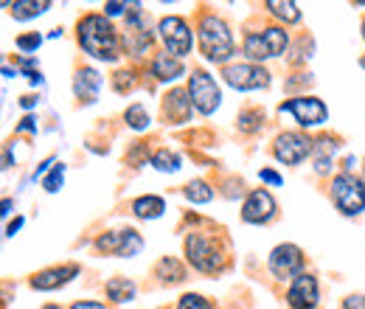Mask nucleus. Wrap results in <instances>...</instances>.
Segmentation results:
<instances>
[{
  "label": "nucleus",
  "mask_w": 365,
  "mask_h": 309,
  "mask_svg": "<svg viewBox=\"0 0 365 309\" xmlns=\"http://www.w3.org/2000/svg\"><path fill=\"white\" fill-rule=\"evenodd\" d=\"M79 45L98 62H115L121 56V40L107 14H85L79 20Z\"/></svg>",
  "instance_id": "1"
},
{
  "label": "nucleus",
  "mask_w": 365,
  "mask_h": 309,
  "mask_svg": "<svg viewBox=\"0 0 365 309\" xmlns=\"http://www.w3.org/2000/svg\"><path fill=\"white\" fill-rule=\"evenodd\" d=\"M197 43H200V54L214 62V65H222L228 62L236 51L233 37H230V29L225 26V20H220L217 14H202L200 17V26H197Z\"/></svg>",
  "instance_id": "2"
},
{
  "label": "nucleus",
  "mask_w": 365,
  "mask_h": 309,
  "mask_svg": "<svg viewBox=\"0 0 365 309\" xmlns=\"http://www.w3.org/2000/svg\"><path fill=\"white\" fill-rule=\"evenodd\" d=\"M331 200L346 217H360L365 211V180L340 172L331 177Z\"/></svg>",
  "instance_id": "3"
},
{
  "label": "nucleus",
  "mask_w": 365,
  "mask_h": 309,
  "mask_svg": "<svg viewBox=\"0 0 365 309\" xmlns=\"http://www.w3.org/2000/svg\"><path fill=\"white\" fill-rule=\"evenodd\" d=\"M185 256H188V265L200 273H217L225 267V256H222L220 245L205 233L185 236Z\"/></svg>",
  "instance_id": "4"
},
{
  "label": "nucleus",
  "mask_w": 365,
  "mask_h": 309,
  "mask_svg": "<svg viewBox=\"0 0 365 309\" xmlns=\"http://www.w3.org/2000/svg\"><path fill=\"white\" fill-rule=\"evenodd\" d=\"M188 96H191L194 110L202 113V116H211L222 101V90L205 71H194L188 76Z\"/></svg>",
  "instance_id": "5"
},
{
  "label": "nucleus",
  "mask_w": 365,
  "mask_h": 309,
  "mask_svg": "<svg viewBox=\"0 0 365 309\" xmlns=\"http://www.w3.org/2000/svg\"><path fill=\"white\" fill-rule=\"evenodd\" d=\"M143 239L135 228H124V231H110L104 236L96 239V250L104 256H121V259H133L140 253Z\"/></svg>",
  "instance_id": "6"
},
{
  "label": "nucleus",
  "mask_w": 365,
  "mask_h": 309,
  "mask_svg": "<svg viewBox=\"0 0 365 309\" xmlns=\"http://www.w3.org/2000/svg\"><path fill=\"white\" fill-rule=\"evenodd\" d=\"M278 113L284 116V113H292V118L301 124V127H320V124H326V118H329V110H326V104L315 98V96H298V98H289V101H284L281 107H278Z\"/></svg>",
  "instance_id": "7"
},
{
  "label": "nucleus",
  "mask_w": 365,
  "mask_h": 309,
  "mask_svg": "<svg viewBox=\"0 0 365 309\" xmlns=\"http://www.w3.org/2000/svg\"><path fill=\"white\" fill-rule=\"evenodd\" d=\"M158 31H160V40L166 43V54H172L178 59L191 54V29H188V23L182 17H178V14L163 17Z\"/></svg>",
  "instance_id": "8"
},
{
  "label": "nucleus",
  "mask_w": 365,
  "mask_h": 309,
  "mask_svg": "<svg viewBox=\"0 0 365 309\" xmlns=\"http://www.w3.org/2000/svg\"><path fill=\"white\" fill-rule=\"evenodd\" d=\"M267 267L275 278H295L304 273V250L298 245H278L270 250V259H267Z\"/></svg>",
  "instance_id": "9"
},
{
  "label": "nucleus",
  "mask_w": 365,
  "mask_h": 309,
  "mask_svg": "<svg viewBox=\"0 0 365 309\" xmlns=\"http://www.w3.org/2000/svg\"><path fill=\"white\" fill-rule=\"evenodd\" d=\"M225 82L233 90H262L270 85V74L262 68V65H253V62H242V65H228L222 71Z\"/></svg>",
  "instance_id": "10"
},
{
  "label": "nucleus",
  "mask_w": 365,
  "mask_h": 309,
  "mask_svg": "<svg viewBox=\"0 0 365 309\" xmlns=\"http://www.w3.org/2000/svg\"><path fill=\"white\" fill-rule=\"evenodd\" d=\"M312 141L307 138L304 133H281L275 138V158L281 161V163H287V166H298L307 155H312Z\"/></svg>",
  "instance_id": "11"
},
{
  "label": "nucleus",
  "mask_w": 365,
  "mask_h": 309,
  "mask_svg": "<svg viewBox=\"0 0 365 309\" xmlns=\"http://www.w3.org/2000/svg\"><path fill=\"white\" fill-rule=\"evenodd\" d=\"M278 206H275L273 194L267 188H256L247 194L245 206H242V220L250 222V225H267L275 217Z\"/></svg>",
  "instance_id": "12"
},
{
  "label": "nucleus",
  "mask_w": 365,
  "mask_h": 309,
  "mask_svg": "<svg viewBox=\"0 0 365 309\" xmlns=\"http://www.w3.org/2000/svg\"><path fill=\"white\" fill-rule=\"evenodd\" d=\"M320 301L318 278L312 273H301L292 278L289 290H287V304L289 309H315Z\"/></svg>",
  "instance_id": "13"
},
{
  "label": "nucleus",
  "mask_w": 365,
  "mask_h": 309,
  "mask_svg": "<svg viewBox=\"0 0 365 309\" xmlns=\"http://www.w3.org/2000/svg\"><path fill=\"white\" fill-rule=\"evenodd\" d=\"M79 275V265H62V267H48L31 275V287L34 290H56L65 287L68 281H73Z\"/></svg>",
  "instance_id": "14"
},
{
  "label": "nucleus",
  "mask_w": 365,
  "mask_h": 309,
  "mask_svg": "<svg viewBox=\"0 0 365 309\" xmlns=\"http://www.w3.org/2000/svg\"><path fill=\"white\" fill-rule=\"evenodd\" d=\"M191 110H194V104H191L188 90L175 88L163 96V116L169 118V124H182V121H188V118H191Z\"/></svg>",
  "instance_id": "15"
},
{
  "label": "nucleus",
  "mask_w": 365,
  "mask_h": 309,
  "mask_svg": "<svg viewBox=\"0 0 365 309\" xmlns=\"http://www.w3.org/2000/svg\"><path fill=\"white\" fill-rule=\"evenodd\" d=\"M98 88H101V76L93 71V68H79L76 76H73V93L79 101L93 104L98 98Z\"/></svg>",
  "instance_id": "16"
},
{
  "label": "nucleus",
  "mask_w": 365,
  "mask_h": 309,
  "mask_svg": "<svg viewBox=\"0 0 365 309\" xmlns=\"http://www.w3.org/2000/svg\"><path fill=\"white\" fill-rule=\"evenodd\" d=\"M152 74L158 82H178L182 76V59L172 56V54H158L152 59Z\"/></svg>",
  "instance_id": "17"
},
{
  "label": "nucleus",
  "mask_w": 365,
  "mask_h": 309,
  "mask_svg": "<svg viewBox=\"0 0 365 309\" xmlns=\"http://www.w3.org/2000/svg\"><path fill=\"white\" fill-rule=\"evenodd\" d=\"M163 211H166V203L158 194H143L133 203V214L138 220H158V217H163Z\"/></svg>",
  "instance_id": "18"
},
{
  "label": "nucleus",
  "mask_w": 365,
  "mask_h": 309,
  "mask_svg": "<svg viewBox=\"0 0 365 309\" xmlns=\"http://www.w3.org/2000/svg\"><path fill=\"white\" fill-rule=\"evenodd\" d=\"M104 293H107V298H110V301H115V304H127V301H133V298H135L138 287L130 281V278L115 275V278H110V281L104 284Z\"/></svg>",
  "instance_id": "19"
},
{
  "label": "nucleus",
  "mask_w": 365,
  "mask_h": 309,
  "mask_svg": "<svg viewBox=\"0 0 365 309\" xmlns=\"http://www.w3.org/2000/svg\"><path fill=\"white\" fill-rule=\"evenodd\" d=\"M6 9H11L14 20H34V17L46 14L51 3L48 0H17V3H6Z\"/></svg>",
  "instance_id": "20"
},
{
  "label": "nucleus",
  "mask_w": 365,
  "mask_h": 309,
  "mask_svg": "<svg viewBox=\"0 0 365 309\" xmlns=\"http://www.w3.org/2000/svg\"><path fill=\"white\" fill-rule=\"evenodd\" d=\"M262 40L267 45L270 59H273V56H284V51H287V45H289V37H287L284 26H267V29H262Z\"/></svg>",
  "instance_id": "21"
},
{
  "label": "nucleus",
  "mask_w": 365,
  "mask_h": 309,
  "mask_svg": "<svg viewBox=\"0 0 365 309\" xmlns=\"http://www.w3.org/2000/svg\"><path fill=\"white\" fill-rule=\"evenodd\" d=\"M155 273H158V278L160 281H166V284H180L182 278H185V267L178 262V259H172V256H163L158 267H155Z\"/></svg>",
  "instance_id": "22"
},
{
  "label": "nucleus",
  "mask_w": 365,
  "mask_h": 309,
  "mask_svg": "<svg viewBox=\"0 0 365 309\" xmlns=\"http://www.w3.org/2000/svg\"><path fill=\"white\" fill-rule=\"evenodd\" d=\"M264 6H267V11H270L273 17L284 20V23H298V20H301V9H298V3H292V0H267Z\"/></svg>",
  "instance_id": "23"
},
{
  "label": "nucleus",
  "mask_w": 365,
  "mask_h": 309,
  "mask_svg": "<svg viewBox=\"0 0 365 309\" xmlns=\"http://www.w3.org/2000/svg\"><path fill=\"white\" fill-rule=\"evenodd\" d=\"M337 141L334 138H320L318 141V146H315V169H318V175H326L329 169H331V155L337 152Z\"/></svg>",
  "instance_id": "24"
},
{
  "label": "nucleus",
  "mask_w": 365,
  "mask_h": 309,
  "mask_svg": "<svg viewBox=\"0 0 365 309\" xmlns=\"http://www.w3.org/2000/svg\"><path fill=\"white\" fill-rule=\"evenodd\" d=\"M245 54H247V59L256 65V62H264V59H270V54H267V45L262 40V31H250V34H245Z\"/></svg>",
  "instance_id": "25"
},
{
  "label": "nucleus",
  "mask_w": 365,
  "mask_h": 309,
  "mask_svg": "<svg viewBox=\"0 0 365 309\" xmlns=\"http://www.w3.org/2000/svg\"><path fill=\"white\" fill-rule=\"evenodd\" d=\"M185 200L194 203V206H202V203H211L214 200V188L205 183V180H191L185 188H182Z\"/></svg>",
  "instance_id": "26"
},
{
  "label": "nucleus",
  "mask_w": 365,
  "mask_h": 309,
  "mask_svg": "<svg viewBox=\"0 0 365 309\" xmlns=\"http://www.w3.org/2000/svg\"><path fill=\"white\" fill-rule=\"evenodd\" d=\"M180 163H182L180 155L172 152V149H158V152L152 155V166H155L158 172H178Z\"/></svg>",
  "instance_id": "27"
},
{
  "label": "nucleus",
  "mask_w": 365,
  "mask_h": 309,
  "mask_svg": "<svg viewBox=\"0 0 365 309\" xmlns=\"http://www.w3.org/2000/svg\"><path fill=\"white\" fill-rule=\"evenodd\" d=\"M124 121H127V127H130V130L143 133V130L149 127V113H146V107H143V104H133V107H127Z\"/></svg>",
  "instance_id": "28"
},
{
  "label": "nucleus",
  "mask_w": 365,
  "mask_h": 309,
  "mask_svg": "<svg viewBox=\"0 0 365 309\" xmlns=\"http://www.w3.org/2000/svg\"><path fill=\"white\" fill-rule=\"evenodd\" d=\"M124 45H127L133 54H143V51H149V45H152V34H149V31H127Z\"/></svg>",
  "instance_id": "29"
},
{
  "label": "nucleus",
  "mask_w": 365,
  "mask_h": 309,
  "mask_svg": "<svg viewBox=\"0 0 365 309\" xmlns=\"http://www.w3.org/2000/svg\"><path fill=\"white\" fill-rule=\"evenodd\" d=\"M262 121H264V113H259V110H245V113L239 116V130H242V133H256V130L262 127Z\"/></svg>",
  "instance_id": "30"
},
{
  "label": "nucleus",
  "mask_w": 365,
  "mask_h": 309,
  "mask_svg": "<svg viewBox=\"0 0 365 309\" xmlns=\"http://www.w3.org/2000/svg\"><path fill=\"white\" fill-rule=\"evenodd\" d=\"M62 183H65V166H62V163L53 166L48 177H43V188H46L48 194H56V191L62 188Z\"/></svg>",
  "instance_id": "31"
},
{
  "label": "nucleus",
  "mask_w": 365,
  "mask_h": 309,
  "mask_svg": "<svg viewBox=\"0 0 365 309\" xmlns=\"http://www.w3.org/2000/svg\"><path fill=\"white\" fill-rule=\"evenodd\" d=\"M178 309H214L208 298L197 295V293H185L180 301H178Z\"/></svg>",
  "instance_id": "32"
},
{
  "label": "nucleus",
  "mask_w": 365,
  "mask_h": 309,
  "mask_svg": "<svg viewBox=\"0 0 365 309\" xmlns=\"http://www.w3.org/2000/svg\"><path fill=\"white\" fill-rule=\"evenodd\" d=\"M14 45H17L23 54H34V51L43 45V37H40L37 31H31V34H20V37L14 40Z\"/></svg>",
  "instance_id": "33"
},
{
  "label": "nucleus",
  "mask_w": 365,
  "mask_h": 309,
  "mask_svg": "<svg viewBox=\"0 0 365 309\" xmlns=\"http://www.w3.org/2000/svg\"><path fill=\"white\" fill-rule=\"evenodd\" d=\"M127 9H130V3H115V0L104 3V14H107V17H118V14H127Z\"/></svg>",
  "instance_id": "34"
},
{
  "label": "nucleus",
  "mask_w": 365,
  "mask_h": 309,
  "mask_svg": "<svg viewBox=\"0 0 365 309\" xmlns=\"http://www.w3.org/2000/svg\"><path fill=\"white\" fill-rule=\"evenodd\" d=\"M143 158H149V155H146V143H143V141H138L135 149L127 155V161H133L135 166H140V163H143ZM149 161H152V158H149Z\"/></svg>",
  "instance_id": "35"
},
{
  "label": "nucleus",
  "mask_w": 365,
  "mask_h": 309,
  "mask_svg": "<svg viewBox=\"0 0 365 309\" xmlns=\"http://www.w3.org/2000/svg\"><path fill=\"white\" fill-rule=\"evenodd\" d=\"M343 309H365V295H360V293L346 295L343 298Z\"/></svg>",
  "instance_id": "36"
},
{
  "label": "nucleus",
  "mask_w": 365,
  "mask_h": 309,
  "mask_svg": "<svg viewBox=\"0 0 365 309\" xmlns=\"http://www.w3.org/2000/svg\"><path fill=\"white\" fill-rule=\"evenodd\" d=\"M298 85H312V76L309 74H298V76L287 79V90H295Z\"/></svg>",
  "instance_id": "37"
},
{
  "label": "nucleus",
  "mask_w": 365,
  "mask_h": 309,
  "mask_svg": "<svg viewBox=\"0 0 365 309\" xmlns=\"http://www.w3.org/2000/svg\"><path fill=\"white\" fill-rule=\"evenodd\" d=\"M259 177H262L264 183H270V186H281V183H284V177L278 175V172H273V169H262Z\"/></svg>",
  "instance_id": "38"
},
{
  "label": "nucleus",
  "mask_w": 365,
  "mask_h": 309,
  "mask_svg": "<svg viewBox=\"0 0 365 309\" xmlns=\"http://www.w3.org/2000/svg\"><path fill=\"white\" fill-rule=\"evenodd\" d=\"M17 133H37V121L31 116H26L20 124H17Z\"/></svg>",
  "instance_id": "39"
},
{
  "label": "nucleus",
  "mask_w": 365,
  "mask_h": 309,
  "mask_svg": "<svg viewBox=\"0 0 365 309\" xmlns=\"http://www.w3.org/2000/svg\"><path fill=\"white\" fill-rule=\"evenodd\" d=\"M23 222H26L23 217H14V220L6 225V236H14V233H17L20 228H23Z\"/></svg>",
  "instance_id": "40"
},
{
  "label": "nucleus",
  "mask_w": 365,
  "mask_h": 309,
  "mask_svg": "<svg viewBox=\"0 0 365 309\" xmlns=\"http://www.w3.org/2000/svg\"><path fill=\"white\" fill-rule=\"evenodd\" d=\"M71 309H107L104 304H98V301H76Z\"/></svg>",
  "instance_id": "41"
},
{
  "label": "nucleus",
  "mask_w": 365,
  "mask_h": 309,
  "mask_svg": "<svg viewBox=\"0 0 365 309\" xmlns=\"http://www.w3.org/2000/svg\"><path fill=\"white\" fill-rule=\"evenodd\" d=\"M37 101H40L37 96H23V98H20V107H23V110H34Z\"/></svg>",
  "instance_id": "42"
},
{
  "label": "nucleus",
  "mask_w": 365,
  "mask_h": 309,
  "mask_svg": "<svg viewBox=\"0 0 365 309\" xmlns=\"http://www.w3.org/2000/svg\"><path fill=\"white\" fill-rule=\"evenodd\" d=\"M51 166H53V158H46V161H43V163L37 166V172H34V177H43V175L48 172V169H51Z\"/></svg>",
  "instance_id": "43"
},
{
  "label": "nucleus",
  "mask_w": 365,
  "mask_h": 309,
  "mask_svg": "<svg viewBox=\"0 0 365 309\" xmlns=\"http://www.w3.org/2000/svg\"><path fill=\"white\" fill-rule=\"evenodd\" d=\"M9 214H11V197L3 200V217H9Z\"/></svg>",
  "instance_id": "44"
},
{
  "label": "nucleus",
  "mask_w": 365,
  "mask_h": 309,
  "mask_svg": "<svg viewBox=\"0 0 365 309\" xmlns=\"http://www.w3.org/2000/svg\"><path fill=\"white\" fill-rule=\"evenodd\" d=\"M43 309H62V307H59V304H46Z\"/></svg>",
  "instance_id": "45"
},
{
  "label": "nucleus",
  "mask_w": 365,
  "mask_h": 309,
  "mask_svg": "<svg viewBox=\"0 0 365 309\" xmlns=\"http://www.w3.org/2000/svg\"><path fill=\"white\" fill-rule=\"evenodd\" d=\"M363 40H365V20H363Z\"/></svg>",
  "instance_id": "46"
},
{
  "label": "nucleus",
  "mask_w": 365,
  "mask_h": 309,
  "mask_svg": "<svg viewBox=\"0 0 365 309\" xmlns=\"http://www.w3.org/2000/svg\"><path fill=\"white\" fill-rule=\"evenodd\" d=\"M360 65H363V68H365V56H363V59H360Z\"/></svg>",
  "instance_id": "47"
},
{
  "label": "nucleus",
  "mask_w": 365,
  "mask_h": 309,
  "mask_svg": "<svg viewBox=\"0 0 365 309\" xmlns=\"http://www.w3.org/2000/svg\"><path fill=\"white\" fill-rule=\"evenodd\" d=\"M363 163H365V161H363ZM363 172H365V169H363Z\"/></svg>",
  "instance_id": "48"
}]
</instances>
